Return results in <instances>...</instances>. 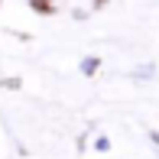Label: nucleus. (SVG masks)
Returning a JSON list of instances; mask_svg holds the SVG:
<instances>
[{
  "instance_id": "1",
  "label": "nucleus",
  "mask_w": 159,
  "mask_h": 159,
  "mask_svg": "<svg viewBox=\"0 0 159 159\" xmlns=\"http://www.w3.org/2000/svg\"><path fill=\"white\" fill-rule=\"evenodd\" d=\"M33 7H39L42 13H52V3H49V0H33Z\"/></svg>"
}]
</instances>
